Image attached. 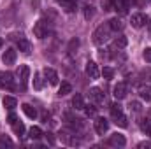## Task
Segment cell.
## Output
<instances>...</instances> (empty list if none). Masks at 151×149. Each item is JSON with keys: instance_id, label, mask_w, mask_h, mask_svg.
<instances>
[{"instance_id": "1", "label": "cell", "mask_w": 151, "mask_h": 149, "mask_svg": "<svg viewBox=\"0 0 151 149\" xmlns=\"http://www.w3.org/2000/svg\"><path fill=\"white\" fill-rule=\"evenodd\" d=\"M109 32H111V28H109V25H100L95 32H93V42L97 44V46H102V44H106L107 42V39H109Z\"/></svg>"}, {"instance_id": "2", "label": "cell", "mask_w": 151, "mask_h": 149, "mask_svg": "<svg viewBox=\"0 0 151 149\" xmlns=\"http://www.w3.org/2000/svg\"><path fill=\"white\" fill-rule=\"evenodd\" d=\"M0 86L2 88H7V90H12L14 88V79L11 72H0Z\"/></svg>"}, {"instance_id": "3", "label": "cell", "mask_w": 151, "mask_h": 149, "mask_svg": "<svg viewBox=\"0 0 151 149\" xmlns=\"http://www.w3.org/2000/svg\"><path fill=\"white\" fill-rule=\"evenodd\" d=\"M18 77H19V82H21V88H27V82L30 79V69H28V65H21L19 67Z\"/></svg>"}, {"instance_id": "4", "label": "cell", "mask_w": 151, "mask_h": 149, "mask_svg": "<svg viewBox=\"0 0 151 149\" xmlns=\"http://www.w3.org/2000/svg\"><path fill=\"white\" fill-rule=\"evenodd\" d=\"M14 62H16V49H12V47L5 49V53L2 54V63L4 65H14Z\"/></svg>"}, {"instance_id": "5", "label": "cell", "mask_w": 151, "mask_h": 149, "mask_svg": "<svg viewBox=\"0 0 151 149\" xmlns=\"http://www.w3.org/2000/svg\"><path fill=\"white\" fill-rule=\"evenodd\" d=\"M93 126H95V132H97L99 135H104V133L107 132V128H109V123H107V119H104V117H97L95 123H93Z\"/></svg>"}, {"instance_id": "6", "label": "cell", "mask_w": 151, "mask_h": 149, "mask_svg": "<svg viewBox=\"0 0 151 149\" xmlns=\"http://www.w3.org/2000/svg\"><path fill=\"white\" fill-rule=\"evenodd\" d=\"M113 95H114L116 100H123L127 97V84L125 82H118L113 90Z\"/></svg>"}, {"instance_id": "7", "label": "cell", "mask_w": 151, "mask_h": 149, "mask_svg": "<svg viewBox=\"0 0 151 149\" xmlns=\"http://www.w3.org/2000/svg\"><path fill=\"white\" fill-rule=\"evenodd\" d=\"M34 35L37 39H44L47 35V27H46L44 21H37V23H35V27H34Z\"/></svg>"}, {"instance_id": "8", "label": "cell", "mask_w": 151, "mask_h": 149, "mask_svg": "<svg viewBox=\"0 0 151 149\" xmlns=\"http://www.w3.org/2000/svg\"><path fill=\"white\" fill-rule=\"evenodd\" d=\"M18 49L21 51V53H25V54H30L32 53V44H30V40L25 37H19L18 39Z\"/></svg>"}, {"instance_id": "9", "label": "cell", "mask_w": 151, "mask_h": 149, "mask_svg": "<svg viewBox=\"0 0 151 149\" xmlns=\"http://www.w3.org/2000/svg\"><path fill=\"white\" fill-rule=\"evenodd\" d=\"M86 74H88V77H91V79H97V77L100 75L99 65H97L95 62H88V63H86Z\"/></svg>"}, {"instance_id": "10", "label": "cell", "mask_w": 151, "mask_h": 149, "mask_svg": "<svg viewBox=\"0 0 151 149\" xmlns=\"http://www.w3.org/2000/svg\"><path fill=\"white\" fill-rule=\"evenodd\" d=\"M109 144H111V146H116V148H123V146L127 144V139H125V135H121V133H113L111 139H109Z\"/></svg>"}, {"instance_id": "11", "label": "cell", "mask_w": 151, "mask_h": 149, "mask_svg": "<svg viewBox=\"0 0 151 149\" xmlns=\"http://www.w3.org/2000/svg\"><path fill=\"white\" fill-rule=\"evenodd\" d=\"M90 98L95 102V104H102L104 102V93L100 88H91L90 90Z\"/></svg>"}, {"instance_id": "12", "label": "cell", "mask_w": 151, "mask_h": 149, "mask_svg": "<svg viewBox=\"0 0 151 149\" xmlns=\"http://www.w3.org/2000/svg\"><path fill=\"white\" fill-rule=\"evenodd\" d=\"M44 77L49 81V84H53V86L58 84V74H56L53 69H47V67H46V69H44Z\"/></svg>"}, {"instance_id": "13", "label": "cell", "mask_w": 151, "mask_h": 149, "mask_svg": "<svg viewBox=\"0 0 151 149\" xmlns=\"http://www.w3.org/2000/svg\"><path fill=\"white\" fill-rule=\"evenodd\" d=\"M130 23H132L134 28H141L146 23V18H144V14H134L132 19H130Z\"/></svg>"}, {"instance_id": "14", "label": "cell", "mask_w": 151, "mask_h": 149, "mask_svg": "<svg viewBox=\"0 0 151 149\" xmlns=\"http://www.w3.org/2000/svg\"><path fill=\"white\" fill-rule=\"evenodd\" d=\"M2 104H4V107L5 109H9V111H12L16 105H18V100L14 98V97H4V100H2Z\"/></svg>"}, {"instance_id": "15", "label": "cell", "mask_w": 151, "mask_h": 149, "mask_svg": "<svg viewBox=\"0 0 151 149\" xmlns=\"http://www.w3.org/2000/svg\"><path fill=\"white\" fill-rule=\"evenodd\" d=\"M109 28H111L113 32H119V30H123V21H121L119 18H113V19H109Z\"/></svg>"}, {"instance_id": "16", "label": "cell", "mask_w": 151, "mask_h": 149, "mask_svg": "<svg viewBox=\"0 0 151 149\" xmlns=\"http://www.w3.org/2000/svg\"><path fill=\"white\" fill-rule=\"evenodd\" d=\"M21 109H23V112H25L30 119H35V117H37V111H35V107H32L30 104H23Z\"/></svg>"}, {"instance_id": "17", "label": "cell", "mask_w": 151, "mask_h": 149, "mask_svg": "<svg viewBox=\"0 0 151 149\" xmlns=\"http://www.w3.org/2000/svg\"><path fill=\"white\" fill-rule=\"evenodd\" d=\"M139 95H141L142 100L151 102V86H141L139 88Z\"/></svg>"}, {"instance_id": "18", "label": "cell", "mask_w": 151, "mask_h": 149, "mask_svg": "<svg viewBox=\"0 0 151 149\" xmlns=\"http://www.w3.org/2000/svg\"><path fill=\"white\" fill-rule=\"evenodd\" d=\"M11 126H12V132H14L16 135H19V137H21V135H25V125H23L21 121H14Z\"/></svg>"}, {"instance_id": "19", "label": "cell", "mask_w": 151, "mask_h": 149, "mask_svg": "<svg viewBox=\"0 0 151 149\" xmlns=\"http://www.w3.org/2000/svg\"><path fill=\"white\" fill-rule=\"evenodd\" d=\"M72 105H74V109L77 111H83L84 109V102H83V97L79 95V93H76L74 98H72Z\"/></svg>"}, {"instance_id": "20", "label": "cell", "mask_w": 151, "mask_h": 149, "mask_svg": "<svg viewBox=\"0 0 151 149\" xmlns=\"http://www.w3.org/2000/svg\"><path fill=\"white\" fill-rule=\"evenodd\" d=\"M70 91H72V86H70L69 82H62L60 88H58V95H60V97H65V95H69Z\"/></svg>"}, {"instance_id": "21", "label": "cell", "mask_w": 151, "mask_h": 149, "mask_svg": "<svg viewBox=\"0 0 151 149\" xmlns=\"http://www.w3.org/2000/svg\"><path fill=\"white\" fill-rule=\"evenodd\" d=\"M127 44H128V39L125 37V35H119V37L114 39V47H118V49L127 47Z\"/></svg>"}, {"instance_id": "22", "label": "cell", "mask_w": 151, "mask_h": 149, "mask_svg": "<svg viewBox=\"0 0 151 149\" xmlns=\"http://www.w3.org/2000/svg\"><path fill=\"white\" fill-rule=\"evenodd\" d=\"M28 137H30V139H34V140H37V139L42 137V130H40L39 126H32V128L28 130Z\"/></svg>"}, {"instance_id": "23", "label": "cell", "mask_w": 151, "mask_h": 149, "mask_svg": "<svg viewBox=\"0 0 151 149\" xmlns=\"http://www.w3.org/2000/svg\"><path fill=\"white\" fill-rule=\"evenodd\" d=\"M141 130H142L146 135L151 137V119H142V121H141Z\"/></svg>"}, {"instance_id": "24", "label": "cell", "mask_w": 151, "mask_h": 149, "mask_svg": "<svg viewBox=\"0 0 151 149\" xmlns=\"http://www.w3.org/2000/svg\"><path fill=\"white\" fill-rule=\"evenodd\" d=\"M114 123H116L118 126H121V128H127V126H128V119H127L123 114L116 116V117H114Z\"/></svg>"}, {"instance_id": "25", "label": "cell", "mask_w": 151, "mask_h": 149, "mask_svg": "<svg viewBox=\"0 0 151 149\" xmlns=\"http://www.w3.org/2000/svg\"><path fill=\"white\" fill-rule=\"evenodd\" d=\"M60 5L67 11V12H72L76 9V4H74V0H63V2H60Z\"/></svg>"}, {"instance_id": "26", "label": "cell", "mask_w": 151, "mask_h": 149, "mask_svg": "<svg viewBox=\"0 0 151 149\" xmlns=\"http://www.w3.org/2000/svg\"><path fill=\"white\" fill-rule=\"evenodd\" d=\"M42 86H44L42 75L40 74H34V88H35V90H42Z\"/></svg>"}, {"instance_id": "27", "label": "cell", "mask_w": 151, "mask_h": 149, "mask_svg": "<svg viewBox=\"0 0 151 149\" xmlns=\"http://www.w3.org/2000/svg\"><path fill=\"white\" fill-rule=\"evenodd\" d=\"M77 47H79V39H72V40L69 42V47H67V51H69L70 54H74L76 51H77Z\"/></svg>"}, {"instance_id": "28", "label": "cell", "mask_w": 151, "mask_h": 149, "mask_svg": "<svg viewBox=\"0 0 151 149\" xmlns=\"http://www.w3.org/2000/svg\"><path fill=\"white\" fill-rule=\"evenodd\" d=\"M100 74L104 75L106 79H113V77H114V70H113V69H111V67H104Z\"/></svg>"}, {"instance_id": "29", "label": "cell", "mask_w": 151, "mask_h": 149, "mask_svg": "<svg viewBox=\"0 0 151 149\" xmlns=\"http://www.w3.org/2000/svg\"><path fill=\"white\" fill-rule=\"evenodd\" d=\"M93 14H95L93 7H91V5H86V7H84V19H91Z\"/></svg>"}, {"instance_id": "30", "label": "cell", "mask_w": 151, "mask_h": 149, "mask_svg": "<svg viewBox=\"0 0 151 149\" xmlns=\"http://www.w3.org/2000/svg\"><path fill=\"white\" fill-rule=\"evenodd\" d=\"M116 9H119V12H123V14H125V12L128 11V5H127L123 0H116Z\"/></svg>"}, {"instance_id": "31", "label": "cell", "mask_w": 151, "mask_h": 149, "mask_svg": "<svg viewBox=\"0 0 151 149\" xmlns=\"http://www.w3.org/2000/svg\"><path fill=\"white\" fill-rule=\"evenodd\" d=\"M111 114H113V117L119 116V114H123V112H121V105H119V104H114V105H111Z\"/></svg>"}, {"instance_id": "32", "label": "cell", "mask_w": 151, "mask_h": 149, "mask_svg": "<svg viewBox=\"0 0 151 149\" xmlns=\"http://www.w3.org/2000/svg\"><path fill=\"white\" fill-rule=\"evenodd\" d=\"M95 112H97V107L95 105H84V114L90 117V116H95Z\"/></svg>"}, {"instance_id": "33", "label": "cell", "mask_w": 151, "mask_h": 149, "mask_svg": "<svg viewBox=\"0 0 151 149\" xmlns=\"http://www.w3.org/2000/svg\"><path fill=\"white\" fill-rule=\"evenodd\" d=\"M142 58H144L148 63H151V47H146V49H144V53H142Z\"/></svg>"}, {"instance_id": "34", "label": "cell", "mask_w": 151, "mask_h": 149, "mask_svg": "<svg viewBox=\"0 0 151 149\" xmlns=\"http://www.w3.org/2000/svg\"><path fill=\"white\" fill-rule=\"evenodd\" d=\"M141 104L139 102H130V111H134V112H141Z\"/></svg>"}, {"instance_id": "35", "label": "cell", "mask_w": 151, "mask_h": 149, "mask_svg": "<svg viewBox=\"0 0 151 149\" xmlns=\"http://www.w3.org/2000/svg\"><path fill=\"white\" fill-rule=\"evenodd\" d=\"M46 140H47V142H49L51 146H55V142H56V139H55V135H53V133H49V132L46 133Z\"/></svg>"}, {"instance_id": "36", "label": "cell", "mask_w": 151, "mask_h": 149, "mask_svg": "<svg viewBox=\"0 0 151 149\" xmlns=\"http://www.w3.org/2000/svg\"><path fill=\"white\" fill-rule=\"evenodd\" d=\"M7 121H9V123H11V125H12V123H14V121H18V116H16V114H14V112H11V114H9V117H7Z\"/></svg>"}, {"instance_id": "37", "label": "cell", "mask_w": 151, "mask_h": 149, "mask_svg": "<svg viewBox=\"0 0 151 149\" xmlns=\"http://www.w3.org/2000/svg\"><path fill=\"white\" fill-rule=\"evenodd\" d=\"M102 5H104V11H111V0H104Z\"/></svg>"}, {"instance_id": "38", "label": "cell", "mask_w": 151, "mask_h": 149, "mask_svg": "<svg viewBox=\"0 0 151 149\" xmlns=\"http://www.w3.org/2000/svg\"><path fill=\"white\" fill-rule=\"evenodd\" d=\"M2 146H12V142H11L9 139H2V140H0V148H2Z\"/></svg>"}, {"instance_id": "39", "label": "cell", "mask_w": 151, "mask_h": 149, "mask_svg": "<svg viewBox=\"0 0 151 149\" xmlns=\"http://www.w3.org/2000/svg\"><path fill=\"white\" fill-rule=\"evenodd\" d=\"M139 148H141V149H144V148H151V142H150V140H144V142H141V144H139Z\"/></svg>"}, {"instance_id": "40", "label": "cell", "mask_w": 151, "mask_h": 149, "mask_svg": "<svg viewBox=\"0 0 151 149\" xmlns=\"http://www.w3.org/2000/svg\"><path fill=\"white\" fill-rule=\"evenodd\" d=\"M123 2H125V4H127V5H128V7H130V5H132V4H134V0H123Z\"/></svg>"}, {"instance_id": "41", "label": "cell", "mask_w": 151, "mask_h": 149, "mask_svg": "<svg viewBox=\"0 0 151 149\" xmlns=\"http://www.w3.org/2000/svg\"><path fill=\"white\" fill-rule=\"evenodd\" d=\"M2 46H4V40H2V39H0V47H2Z\"/></svg>"}, {"instance_id": "42", "label": "cell", "mask_w": 151, "mask_h": 149, "mask_svg": "<svg viewBox=\"0 0 151 149\" xmlns=\"http://www.w3.org/2000/svg\"><path fill=\"white\" fill-rule=\"evenodd\" d=\"M56 2H58V4H60V2H63V0H56Z\"/></svg>"}]
</instances>
